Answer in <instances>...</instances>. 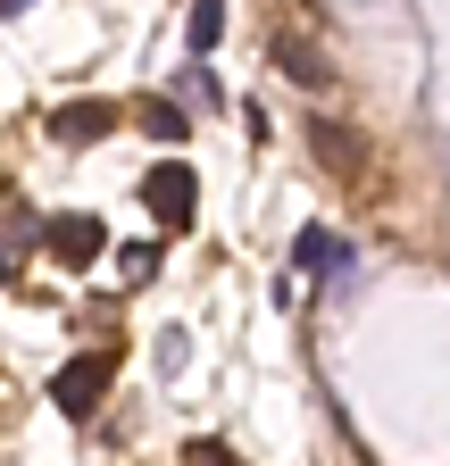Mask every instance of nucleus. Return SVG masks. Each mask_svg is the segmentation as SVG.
Segmentation results:
<instances>
[{"mask_svg": "<svg viewBox=\"0 0 450 466\" xmlns=\"http://www.w3.org/2000/svg\"><path fill=\"white\" fill-rule=\"evenodd\" d=\"M184 42H192V58H209V50L225 42V0H192V25H184Z\"/></svg>", "mask_w": 450, "mask_h": 466, "instance_id": "nucleus-9", "label": "nucleus"}, {"mask_svg": "<svg viewBox=\"0 0 450 466\" xmlns=\"http://www.w3.org/2000/svg\"><path fill=\"white\" fill-rule=\"evenodd\" d=\"M100 134H118V108H108V100H67V108H50V142L84 150V142H100Z\"/></svg>", "mask_w": 450, "mask_h": 466, "instance_id": "nucleus-4", "label": "nucleus"}, {"mask_svg": "<svg viewBox=\"0 0 450 466\" xmlns=\"http://www.w3.org/2000/svg\"><path fill=\"white\" fill-rule=\"evenodd\" d=\"M26 9H34V0H0V17H26Z\"/></svg>", "mask_w": 450, "mask_h": 466, "instance_id": "nucleus-11", "label": "nucleus"}, {"mask_svg": "<svg viewBox=\"0 0 450 466\" xmlns=\"http://www.w3.org/2000/svg\"><path fill=\"white\" fill-rule=\"evenodd\" d=\"M118 258H126V283H150V275H159V250H150V242H134V250H118Z\"/></svg>", "mask_w": 450, "mask_h": 466, "instance_id": "nucleus-10", "label": "nucleus"}, {"mask_svg": "<svg viewBox=\"0 0 450 466\" xmlns=\"http://www.w3.org/2000/svg\"><path fill=\"white\" fill-rule=\"evenodd\" d=\"M118 383V359L108 350H84V359H67L59 375H50V400H59V417H76V425H92L100 417V391Z\"/></svg>", "mask_w": 450, "mask_h": 466, "instance_id": "nucleus-1", "label": "nucleus"}, {"mask_svg": "<svg viewBox=\"0 0 450 466\" xmlns=\"http://www.w3.org/2000/svg\"><path fill=\"white\" fill-rule=\"evenodd\" d=\"M134 126H142L150 142H184V134H192V116H184V100H167V92H150V100L134 108Z\"/></svg>", "mask_w": 450, "mask_h": 466, "instance_id": "nucleus-7", "label": "nucleus"}, {"mask_svg": "<svg viewBox=\"0 0 450 466\" xmlns=\"http://www.w3.org/2000/svg\"><path fill=\"white\" fill-rule=\"evenodd\" d=\"M9 275H17V267H9V250H0V291H9Z\"/></svg>", "mask_w": 450, "mask_h": 466, "instance_id": "nucleus-12", "label": "nucleus"}, {"mask_svg": "<svg viewBox=\"0 0 450 466\" xmlns=\"http://www.w3.org/2000/svg\"><path fill=\"white\" fill-rule=\"evenodd\" d=\"M292 267H301V275H317V283H343V275H351V242H343L333 225H301Z\"/></svg>", "mask_w": 450, "mask_h": 466, "instance_id": "nucleus-3", "label": "nucleus"}, {"mask_svg": "<svg viewBox=\"0 0 450 466\" xmlns=\"http://www.w3.org/2000/svg\"><path fill=\"white\" fill-rule=\"evenodd\" d=\"M309 150H317L333 175H359V142H351L343 126H309Z\"/></svg>", "mask_w": 450, "mask_h": 466, "instance_id": "nucleus-8", "label": "nucleus"}, {"mask_svg": "<svg viewBox=\"0 0 450 466\" xmlns=\"http://www.w3.org/2000/svg\"><path fill=\"white\" fill-rule=\"evenodd\" d=\"M275 67H284L301 92H317V84L333 76V67H325V50H317V42H301V34H284V42H275Z\"/></svg>", "mask_w": 450, "mask_h": 466, "instance_id": "nucleus-6", "label": "nucleus"}, {"mask_svg": "<svg viewBox=\"0 0 450 466\" xmlns=\"http://www.w3.org/2000/svg\"><path fill=\"white\" fill-rule=\"evenodd\" d=\"M142 200H150V217H159L167 233H184V225L200 217V175L167 158V167H150V175H142Z\"/></svg>", "mask_w": 450, "mask_h": 466, "instance_id": "nucleus-2", "label": "nucleus"}, {"mask_svg": "<svg viewBox=\"0 0 450 466\" xmlns=\"http://www.w3.org/2000/svg\"><path fill=\"white\" fill-rule=\"evenodd\" d=\"M42 242H50V258H59V267H92V258H100V217H50Z\"/></svg>", "mask_w": 450, "mask_h": 466, "instance_id": "nucleus-5", "label": "nucleus"}]
</instances>
